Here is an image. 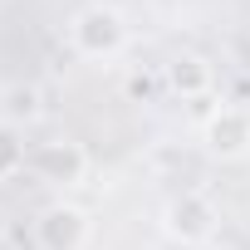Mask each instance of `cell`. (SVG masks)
Segmentation results:
<instances>
[{
  "label": "cell",
  "instance_id": "obj_1",
  "mask_svg": "<svg viewBox=\"0 0 250 250\" xmlns=\"http://www.w3.org/2000/svg\"><path fill=\"white\" fill-rule=\"evenodd\" d=\"M69 44L83 59H118L128 49V20H123L113 5H83L69 20Z\"/></svg>",
  "mask_w": 250,
  "mask_h": 250
},
{
  "label": "cell",
  "instance_id": "obj_2",
  "mask_svg": "<svg viewBox=\"0 0 250 250\" xmlns=\"http://www.w3.org/2000/svg\"><path fill=\"white\" fill-rule=\"evenodd\" d=\"M216 206H211V196H201V191H182V196H172L167 206H162V230H167V240H177V245H206V240H216Z\"/></svg>",
  "mask_w": 250,
  "mask_h": 250
},
{
  "label": "cell",
  "instance_id": "obj_3",
  "mask_svg": "<svg viewBox=\"0 0 250 250\" xmlns=\"http://www.w3.org/2000/svg\"><path fill=\"white\" fill-rule=\"evenodd\" d=\"M201 147L221 162H240L250 157V108L240 103H216L201 123Z\"/></svg>",
  "mask_w": 250,
  "mask_h": 250
},
{
  "label": "cell",
  "instance_id": "obj_4",
  "mask_svg": "<svg viewBox=\"0 0 250 250\" xmlns=\"http://www.w3.org/2000/svg\"><path fill=\"white\" fill-rule=\"evenodd\" d=\"M30 172L40 182H49V187H79L88 177V152L74 138H49V143H40L30 152Z\"/></svg>",
  "mask_w": 250,
  "mask_h": 250
},
{
  "label": "cell",
  "instance_id": "obj_5",
  "mask_svg": "<svg viewBox=\"0 0 250 250\" xmlns=\"http://www.w3.org/2000/svg\"><path fill=\"white\" fill-rule=\"evenodd\" d=\"M35 245L40 250H83L88 245V216L69 201H49L35 216Z\"/></svg>",
  "mask_w": 250,
  "mask_h": 250
},
{
  "label": "cell",
  "instance_id": "obj_6",
  "mask_svg": "<svg viewBox=\"0 0 250 250\" xmlns=\"http://www.w3.org/2000/svg\"><path fill=\"white\" fill-rule=\"evenodd\" d=\"M162 79H167V93H177L182 103H196V98L211 93L216 69H211V59H201V54H177V59L162 69Z\"/></svg>",
  "mask_w": 250,
  "mask_h": 250
},
{
  "label": "cell",
  "instance_id": "obj_7",
  "mask_svg": "<svg viewBox=\"0 0 250 250\" xmlns=\"http://www.w3.org/2000/svg\"><path fill=\"white\" fill-rule=\"evenodd\" d=\"M25 162H30V152H25V133L15 128L10 118H0V182H5V177H20Z\"/></svg>",
  "mask_w": 250,
  "mask_h": 250
},
{
  "label": "cell",
  "instance_id": "obj_8",
  "mask_svg": "<svg viewBox=\"0 0 250 250\" xmlns=\"http://www.w3.org/2000/svg\"><path fill=\"white\" fill-rule=\"evenodd\" d=\"M5 108H10V123H40L44 118V93L40 83H15L5 93Z\"/></svg>",
  "mask_w": 250,
  "mask_h": 250
},
{
  "label": "cell",
  "instance_id": "obj_9",
  "mask_svg": "<svg viewBox=\"0 0 250 250\" xmlns=\"http://www.w3.org/2000/svg\"><path fill=\"white\" fill-rule=\"evenodd\" d=\"M157 88H167L162 74H133V79H128V98H152Z\"/></svg>",
  "mask_w": 250,
  "mask_h": 250
},
{
  "label": "cell",
  "instance_id": "obj_10",
  "mask_svg": "<svg viewBox=\"0 0 250 250\" xmlns=\"http://www.w3.org/2000/svg\"><path fill=\"white\" fill-rule=\"evenodd\" d=\"M191 250H230V245H221V240H206V245H191Z\"/></svg>",
  "mask_w": 250,
  "mask_h": 250
}]
</instances>
